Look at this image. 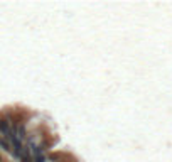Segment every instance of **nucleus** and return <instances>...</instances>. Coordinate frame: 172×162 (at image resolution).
Returning a JSON list of instances; mask_svg holds the SVG:
<instances>
[{"mask_svg": "<svg viewBox=\"0 0 172 162\" xmlns=\"http://www.w3.org/2000/svg\"><path fill=\"white\" fill-rule=\"evenodd\" d=\"M0 149H3V150L10 152V145H9V140L3 139V137H0Z\"/></svg>", "mask_w": 172, "mask_h": 162, "instance_id": "f257e3e1", "label": "nucleus"}]
</instances>
